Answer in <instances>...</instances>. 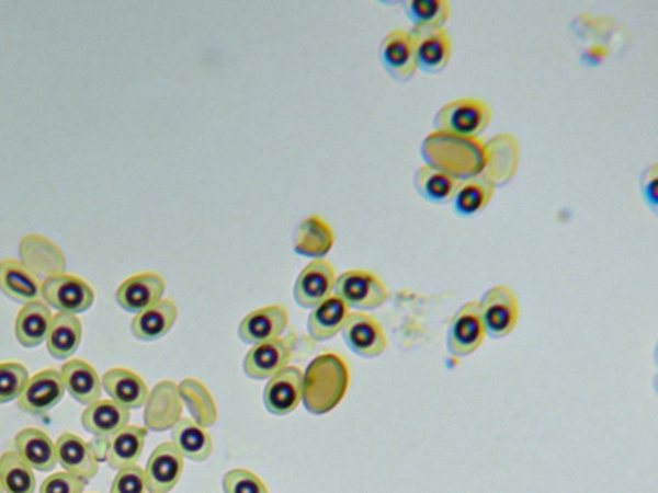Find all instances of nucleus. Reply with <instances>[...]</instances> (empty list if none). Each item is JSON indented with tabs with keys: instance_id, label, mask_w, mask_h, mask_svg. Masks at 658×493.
Returning <instances> with one entry per match:
<instances>
[{
	"instance_id": "f257e3e1",
	"label": "nucleus",
	"mask_w": 658,
	"mask_h": 493,
	"mask_svg": "<svg viewBox=\"0 0 658 493\" xmlns=\"http://www.w3.org/2000/svg\"><path fill=\"white\" fill-rule=\"evenodd\" d=\"M424 164L444 171L458 181L481 174L486 167L485 144L480 138H465L432 131L421 145Z\"/></svg>"
},
{
	"instance_id": "f03ea898",
	"label": "nucleus",
	"mask_w": 658,
	"mask_h": 493,
	"mask_svg": "<svg viewBox=\"0 0 658 493\" xmlns=\"http://www.w3.org/2000/svg\"><path fill=\"white\" fill-rule=\"evenodd\" d=\"M350 385L349 365L333 353L319 355L303 375V403L313 415H325L340 405Z\"/></svg>"
},
{
	"instance_id": "7ed1b4c3",
	"label": "nucleus",
	"mask_w": 658,
	"mask_h": 493,
	"mask_svg": "<svg viewBox=\"0 0 658 493\" xmlns=\"http://www.w3.org/2000/svg\"><path fill=\"white\" fill-rule=\"evenodd\" d=\"M491 122L492 110L488 103L476 99H460L447 102L439 110L433 126L436 131L478 138Z\"/></svg>"
},
{
	"instance_id": "20e7f679",
	"label": "nucleus",
	"mask_w": 658,
	"mask_h": 493,
	"mask_svg": "<svg viewBox=\"0 0 658 493\" xmlns=\"http://www.w3.org/2000/svg\"><path fill=\"white\" fill-rule=\"evenodd\" d=\"M41 298L58 312L77 316L92 308L95 294L93 288L78 276L59 274L42 282Z\"/></svg>"
},
{
	"instance_id": "39448f33",
	"label": "nucleus",
	"mask_w": 658,
	"mask_h": 493,
	"mask_svg": "<svg viewBox=\"0 0 658 493\" xmlns=\"http://www.w3.org/2000/svg\"><path fill=\"white\" fill-rule=\"evenodd\" d=\"M334 295L350 309L376 310L387 300L385 283L376 274L366 271H349L336 279Z\"/></svg>"
},
{
	"instance_id": "423d86ee",
	"label": "nucleus",
	"mask_w": 658,
	"mask_h": 493,
	"mask_svg": "<svg viewBox=\"0 0 658 493\" xmlns=\"http://www.w3.org/2000/svg\"><path fill=\"white\" fill-rule=\"evenodd\" d=\"M480 303L486 333L492 339H504L518 326L520 305L510 287L497 286L486 293Z\"/></svg>"
},
{
	"instance_id": "0eeeda50",
	"label": "nucleus",
	"mask_w": 658,
	"mask_h": 493,
	"mask_svg": "<svg viewBox=\"0 0 658 493\" xmlns=\"http://www.w3.org/2000/svg\"><path fill=\"white\" fill-rule=\"evenodd\" d=\"M183 402L173 380H162L149 391L144 421L147 431L167 432L181 421Z\"/></svg>"
},
{
	"instance_id": "6e6552de",
	"label": "nucleus",
	"mask_w": 658,
	"mask_h": 493,
	"mask_svg": "<svg viewBox=\"0 0 658 493\" xmlns=\"http://www.w3.org/2000/svg\"><path fill=\"white\" fill-rule=\"evenodd\" d=\"M65 393L66 388L61 372L56 369H46L29 378L24 391L18 399V405L27 414H47L63 401Z\"/></svg>"
},
{
	"instance_id": "1a4fd4ad",
	"label": "nucleus",
	"mask_w": 658,
	"mask_h": 493,
	"mask_svg": "<svg viewBox=\"0 0 658 493\" xmlns=\"http://www.w3.org/2000/svg\"><path fill=\"white\" fill-rule=\"evenodd\" d=\"M486 334L480 303L468 302L455 313L449 325L447 348L455 356H468L480 348Z\"/></svg>"
},
{
	"instance_id": "9d476101",
	"label": "nucleus",
	"mask_w": 658,
	"mask_h": 493,
	"mask_svg": "<svg viewBox=\"0 0 658 493\" xmlns=\"http://www.w3.org/2000/svg\"><path fill=\"white\" fill-rule=\"evenodd\" d=\"M341 332L348 348L358 356L377 357L387 348L384 328L368 313L359 311L350 313Z\"/></svg>"
},
{
	"instance_id": "9b49d317",
	"label": "nucleus",
	"mask_w": 658,
	"mask_h": 493,
	"mask_svg": "<svg viewBox=\"0 0 658 493\" xmlns=\"http://www.w3.org/2000/svg\"><path fill=\"white\" fill-rule=\"evenodd\" d=\"M379 61L390 77L406 82L418 71L413 36L407 30H394L379 46Z\"/></svg>"
},
{
	"instance_id": "f8f14e48",
	"label": "nucleus",
	"mask_w": 658,
	"mask_h": 493,
	"mask_svg": "<svg viewBox=\"0 0 658 493\" xmlns=\"http://www.w3.org/2000/svg\"><path fill=\"white\" fill-rule=\"evenodd\" d=\"M418 70L428 74L443 72L453 56L451 35L443 28H411Z\"/></svg>"
},
{
	"instance_id": "ddd939ff",
	"label": "nucleus",
	"mask_w": 658,
	"mask_h": 493,
	"mask_svg": "<svg viewBox=\"0 0 658 493\" xmlns=\"http://www.w3.org/2000/svg\"><path fill=\"white\" fill-rule=\"evenodd\" d=\"M184 457L173 443L155 448L147 461L145 477L148 493L173 491L183 474Z\"/></svg>"
},
{
	"instance_id": "4468645a",
	"label": "nucleus",
	"mask_w": 658,
	"mask_h": 493,
	"mask_svg": "<svg viewBox=\"0 0 658 493\" xmlns=\"http://www.w3.org/2000/svg\"><path fill=\"white\" fill-rule=\"evenodd\" d=\"M486 167L488 174L497 186L511 183L518 174L521 162V147L518 138L511 133H499L485 144Z\"/></svg>"
},
{
	"instance_id": "2eb2a0df",
	"label": "nucleus",
	"mask_w": 658,
	"mask_h": 493,
	"mask_svg": "<svg viewBox=\"0 0 658 493\" xmlns=\"http://www.w3.org/2000/svg\"><path fill=\"white\" fill-rule=\"evenodd\" d=\"M336 279L331 263L325 259L311 261L297 276L294 286L295 301L303 309L316 308L332 295Z\"/></svg>"
},
{
	"instance_id": "dca6fc26",
	"label": "nucleus",
	"mask_w": 658,
	"mask_h": 493,
	"mask_svg": "<svg viewBox=\"0 0 658 493\" xmlns=\"http://www.w3.org/2000/svg\"><path fill=\"white\" fill-rule=\"evenodd\" d=\"M303 401V371L297 366H287L276 372L264 390V405L269 413L284 416L294 411Z\"/></svg>"
},
{
	"instance_id": "f3484780",
	"label": "nucleus",
	"mask_w": 658,
	"mask_h": 493,
	"mask_svg": "<svg viewBox=\"0 0 658 493\" xmlns=\"http://www.w3.org/2000/svg\"><path fill=\"white\" fill-rule=\"evenodd\" d=\"M167 283L156 273H141L131 276L116 290V302L120 308L132 313H139L162 300Z\"/></svg>"
},
{
	"instance_id": "a211bd4d",
	"label": "nucleus",
	"mask_w": 658,
	"mask_h": 493,
	"mask_svg": "<svg viewBox=\"0 0 658 493\" xmlns=\"http://www.w3.org/2000/svg\"><path fill=\"white\" fill-rule=\"evenodd\" d=\"M21 263L37 276L65 274L66 259L59 246L39 234H27L20 242Z\"/></svg>"
},
{
	"instance_id": "6ab92c4d",
	"label": "nucleus",
	"mask_w": 658,
	"mask_h": 493,
	"mask_svg": "<svg viewBox=\"0 0 658 493\" xmlns=\"http://www.w3.org/2000/svg\"><path fill=\"white\" fill-rule=\"evenodd\" d=\"M288 312L283 305H271L246 316L238 328V335L247 345H259L275 339L288 325Z\"/></svg>"
},
{
	"instance_id": "aec40b11",
	"label": "nucleus",
	"mask_w": 658,
	"mask_h": 493,
	"mask_svg": "<svg viewBox=\"0 0 658 493\" xmlns=\"http://www.w3.org/2000/svg\"><path fill=\"white\" fill-rule=\"evenodd\" d=\"M293 357L288 341L275 339L252 346L243 360L246 376L253 380L271 379L284 368Z\"/></svg>"
},
{
	"instance_id": "412c9836",
	"label": "nucleus",
	"mask_w": 658,
	"mask_h": 493,
	"mask_svg": "<svg viewBox=\"0 0 658 493\" xmlns=\"http://www.w3.org/2000/svg\"><path fill=\"white\" fill-rule=\"evenodd\" d=\"M57 462L71 473L89 481L99 473L100 459L92 445L72 433H64L56 440Z\"/></svg>"
},
{
	"instance_id": "4be33fe9",
	"label": "nucleus",
	"mask_w": 658,
	"mask_h": 493,
	"mask_svg": "<svg viewBox=\"0 0 658 493\" xmlns=\"http://www.w3.org/2000/svg\"><path fill=\"white\" fill-rule=\"evenodd\" d=\"M0 290L11 300L22 303L41 300L39 276L14 259L0 261Z\"/></svg>"
},
{
	"instance_id": "5701e85b",
	"label": "nucleus",
	"mask_w": 658,
	"mask_h": 493,
	"mask_svg": "<svg viewBox=\"0 0 658 493\" xmlns=\"http://www.w3.org/2000/svg\"><path fill=\"white\" fill-rule=\"evenodd\" d=\"M131 410L112 400H99L82 411L81 425L100 438L114 436L129 424Z\"/></svg>"
},
{
	"instance_id": "b1692460",
	"label": "nucleus",
	"mask_w": 658,
	"mask_h": 493,
	"mask_svg": "<svg viewBox=\"0 0 658 493\" xmlns=\"http://www.w3.org/2000/svg\"><path fill=\"white\" fill-rule=\"evenodd\" d=\"M102 388L112 401L129 410L145 406L149 394L145 380L124 368L110 369L102 378Z\"/></svg>"
},
{
	"instance_id": "393cba45",
	"label": "nucleus",
	"mask_w": 658,
	"mask_h": 493,
	"mask_svg": "<svg viewBox=\"0 0 658 493\" xmlns=\"http://www.w3.org/2000/svg\"><path fill=\"white\" fill-rule=\"evenodd\" d=\"M178 319V306L171 298H163L132 321L134 337L144 342L159 341L173 329Z\"/></svg>"
},
{
	"instance_id": "a878e982",
	"label": "nucleus",
	"mask_w": 658,
	"mask_h": 493,
	"mask_svg": "<svg viewBox=\"0 0 658 493\" xmlns=\"http://www.w3.org/2000/svg\"><path fill=\"white\" fill-rule=\"evenodd\" d=\"M14 447L20 457L37 472H52L58 465L56 444L42 429H22L14 437Z\"/></svg>"
},
{
	"instance_id": "bb28decb",
	"label": "nucleus",
	"mask_w": 658,
	"mask_h": 493,
	"mask_svg": "<svg viewBox=\"0 0 658 493\" xmlns=\"http://www.w3.org/2000/svg\"><path fill=\"white\" fill-rule=\"evenodd\" d=\"M61 377L66 391L82 405H92L101 400L102 379L91 364L79 358L64 364Z\"/></svg>"
},
{
	"instance_id": "cd10ccee",
	"label": "nucleus",
	"mask_w": 658,
	"mask_h": 493,
	"mask_svg": "<svg viewBox=\"0 0 658 493\" xmlns=\"http://www.w3.org/2000/svg\"><path fill=\"white\" fill-rule=\"evenodd\" d=\"M49 306L41 300L22 306L14 323V334L21 346L34 348L47 340L52 323Z\"/></svg>"
},
{
	"instance_id": "c85d7f7f",
	"label": "nucleus",
	"mask_w": 658,
	"mask_h": 493,
	"mask_svg": "<svg viewBox=\"0 0 658 493\" xmlns=\"http://www.w3.org/2000/svg\"><path fill=\"white\" fill-rule=\"evenodd\" d=\"M334 244V233L329 223L318 215H311L298 226L295 239L297 255L324 260Z\"/></svg>"
},
{
	"instance_id": "c756f323",
	"label": "nucleus",
	"mask_w": 658,
	"mask_h": 493,
	"mask_svg": "<svg viewBox=\"0 0 658 493\" xmlns=\"http://www.w3.org/2000/svg\"><path fill=\"white\" fill-rule=\"evenodd\" d=\"M350 316L349 306L340 297L331 295L313 309L308 332L314 341H329L342 331Z\"/></svg>"
},
{
	"instance_id": "7c9ffc66",
	"label": "nucleus",
	"mask_w": 658,
	"mask_h": 493,
	"mask_svg": "<svg viewBox=\"0 0 658 493\" xmlns=\"http://www.w3.org/2000/svg\"><path fill=\"white\" fill-rule=\"evenodd\" d=\"M147 429L126 425L107 440L106 460L110 468L122 470L136 466L145 450Z\"/></svg>"
},
{
	"instance_id": "2f4dec72",
	"label": "nucleus",
	"mask_w": 658,
	"mask_h": 493,
	"mask_svg": "<svg viewBox=\"0 0 658 493\" xmlns=\"http://www.w3.org/2000/svg\"><path fill=\"white\" fill-rule=\"evenodd\" d=\"M497 185L492 179L483 171L481 174L467 179L461 183L460 190L453 198V210L461 218H470L489 206Z\"/></svg>"
},
{
	"instance_id": "473e14b6",
	"label": "nucleus",
	"mask_w": 658,
	"mask_h": 493,
	"mask_svg": "<svg viewBox=\"0 0 658 493\" xmlns=\"http://www.w3.org/2000/svg\"><path fill=\"white\" fill-rule=\"evenodd\" d=\"M82 339V325L77 316L57 312L52 318L47 335V349L56 360H67L80 346Z\"/></svg>"
},
{
	"instance_id": "72a5a7b5",
	"label": "nucleus",
	"mask_w": 658,
	"mask_h": 493,
	"mask_svg": "<svg viewBox=\"0 0 658 493\" xmlns=\"http://www.w3.org/2000/svg\"><path fill=\"white\" fill-rule=\"evenodd\" d=\"M173 444L184 458L204 462L212 457L214 443L211 433L190 417H181L171 432Z\"/></svg>"
},
{
	"instance_id": "f704fd0d",
	"label": "nucleus",
	"mask_w": 658,
	"mask_h": 493,
	"mask_svg": "<svg viewBox=\"0 0 658 493\" xmlns=\"http://www.w3.org/2000/svg\"><path fill=\"white\" fill-rule=\"evenodd\" d=\"M413 183L421 198L433 205H444L453 200L462 182L444 171L423 164L417 170Z\"/></svg>"
},
{
	"instance_id": "c9c22d12",
	"label": "nucleus",
	"mask_w": 658,
	"mask_h": 493,
	"mask_svg": "<svg viewBox=\"0 0 658 493\" xmlns=\"http://www.w3.org/2000/svg\"><path fill=\"white\" fill-rule=\"evenodd\" d=\"M179 387L183 406L189 410L192 421L208 428L218 422V408L211 391L197 379L186 378Z\"/></svg>"
},
{
	"instance_id": "e433bc0d",
	"label": "nucleus",
	"mask_w": 658,
	"mask_h": 493,
	"mask_svg": "<svg viewBox=\"0 0 658 493\" xmlns=\"http://www.w3.org/2000/svg\"><path fill=\"white\" fill-rule=\"evenodd\" d=\"M0 484L4 493H34L33 468L16 451H5L0 457Z\"/></svg>"
},
{
	"instance_id": "4c0bfd02",
	"label": "nucleus",
	"mask_w": 658,
	"mask_h": 493,
	"mask_svg": "<svg viewBox=\"0 0 658 493\" xmlns=\"http://www.w3.org/2000/svg\"><path fill=\"white\" fill-rule=\"evenodd\" d=\"M401 5L413 28H443L452 14L447 0H407Z\"/></svg>"
},
{
	"instance_id": "58836bf2",
	"label": "nucleus",
	"mask_w": 658,
	"mask_h": 493,
	"mask_svg": "<svg viewBox=\"0 0 658 493\" xmlns=\"http://www.w3.org/2000/svg\"><path fill=\"white\" fill-rule=\"evenodd\" d=\"M29 371L20 363L0 364V403L20 398L29 380Z\"/></svg>"
},
{
	"instance_id": "ea45409f",
	"label": "nucleus",
	"mask_w": 658,
	"mask_h": 493,
	"mask_svg": "<svg viewBox=\"0 0 658 493\" xmlns=\"http://www.w3.org/2000/svg\"><path fill=\"white\" fill-rule=\"evenodd\" d=\"M224 493H269L263 481L247 469H231L223 478Z\"/></svg>"
},
{
	"instance_id": "a19ab883",
	"label": "nucleus",
	"mask_w": 658,
	"mask_h": 493,
	"mask_svg": "<svg viewBox=\"0 0 658 493\" xmlns=\"http://www.w3.org/2000/svg\"><path fill=\"white\" fill-rule=\"evenodd\" d=\"M145 470L133 466L118 470L110 493H147Z\"/></svg>"
},
{
	"instance_id": "79ce46f5",
	"label": "nucleus",
	"mask_w": 658,
	"mask_h": 493,
	"mask_svg": "<svg viewBox=\"0 0 658 493\" xmlns=\"http://www.w3.org/2000/svg\"><path fill=\"white\" fill-rule=\"evenodd\" d=\"M87 481L67 472L52 474L42 483L41 493H82Z\"/></svg>"
},
{
	"instance_id": "37998d69",
	"label": "nucleus",
	"mask_w": 658,
	"mask_h": 493,
	"mask_svg": "<svg viewBox=\"0 0 658 493\" xmlns=\"http://www.w3.org/2000/svg\"><path fill=\"white\" fill-rule=\"evenodd\" d=\"M658 168L657 163L645 170V173L640 176L639 190L643 200L655 215L657 214V184H658Z\"/></svg>"
},
{
	"instance_id": "c03bdc74",
	"label": "nucleus",
	"mask_w": 658,
	"mask_h": 493,
	"mask_svg": "<svg viewBox=\"0 0 658 493\" xmlns=\"http://www.w3.org/2000/svg\"><path fill=\"white\" fill-rule=\"evenodd\" d=\"M0 493H4V491L2 489V484H0Z\"/></svg>"
}]
</instances>
